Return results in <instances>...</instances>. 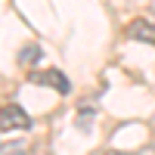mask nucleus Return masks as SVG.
I'll list each match as a JSON object with an SVG mask.
<instances>
[{"label": "nucleus", "instance_id": "1", "mask_svg": "<svg viewBox=\"0 0 155 155\" xmlns=\"http://www.w3.org/2000/svg\"><path fill=\"white\" fill-rule=\"evenodd\" d=\"M28 78H31L34 84H47V87H53L56 93H62V96H68V93H71L68 78L62 74V71H56V68H47V71H31Z\"/></svg>", "mask_w": 155, "mask_h": 155}, {"label": "nucleus", "instance_id": "7", "mask_svg": "<svg viewBox=\"0 0 155 155\" xmlns=\"http://www.w3.org/2000/svg\"><path fill=\"white\" fill-rule=\"evenodd\" d=\"M109 155H127V152H109Z\"/></svg>", "mask_w": 155, "mask_h": 155}, {"label": "nucleus", "instance_id": "4", "mask_svg": "<svg viewBox=\"0 0 155 155\" xmlns=\"http://www.w3.org/2000/svg\"><path fill=\"white\" fill-rule=\"evenodd\" d=\"M41 59V47L37 44H28V47H22L19 50V65H31V62Z\"/></svg>", "mask_w": 155, "mask_h": 155}, {"label": "nucleus", "instance_id": "6", "mask_svg": "<svg viewBox=\"0 0 155 155\" xmlns=\"http://www.w3.org/2000/svg\"><path fill=\"white\" fill-rule=\"evenodd\" d=\"M127 155H155V146H143V149H137V152H127Z\"/></svg>", "mask_w": 155, "mask_h": 155}, {"label": "nucleus", "instance_id": "5", "mask_svg": "<svg viewBox=\"0 0 155 155\" xmlns=\"http://www.w3.org/2000/svg\"><path fill=\"white\" fill-rule=\"evenodd\" d=\"M78 115H81V118H78V127H81V130H84V127H90V121H93V112H90V109H81Z\"/></svg>", "mask_w": 155, "mask_h": 155}, {"label": "nucleus", "instance_id": "2", "mask_svg": "<svg viewBox=\"0 0 155 155\" xmlns=\"http://www.w3.org/2000/svg\"><path fill=\"white\" fill-rule=\"evenodd\" d=\"M0 127H3L6 134H9V130H28V127H31V118H28L25 109H19V106H3Z\"/></svg>", "mask_w": 155, "mask_h": 155}, {"label": "nucleus", "instance_id": "3", "mask_svg": "<svg viewBox=\"0 0 155 155\" xmlns=\"http://www.w3.org/2000/svg\"><path fill=\"white\" fill-rule=\"evenodd\" d=\"M127 37L130 41H140V44H152L155 47V25L149 19H134L127 25Z\"/></svg>", "mask_w": 155, "mask_h": 155}]
</instances>
